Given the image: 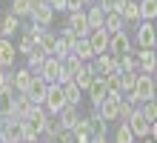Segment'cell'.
<instances>
[{"label":"cell","mask_w":157,"mask_h":143,"mask_svg":"<svg viewBox=\"0 0 157 143\" xmlns=\"http://www.w3.org/2000/svg\"><path fill=\"white\" fill-rule=\"evenodd\" d=\"M57 117H60V123H63V129H66V132H75V126L80 123L83 114L77 112V106H63L57 112Z\"/></svg>","instance_id":"2e32d148"},{"label":"cell","mask_w":157,"mask_h":143,"mask_svg":"<svg viewBox=\"0 0 157 143\" xmlns=\"http://www.w3.org/2000/svg\"><path fill=\"white\" fill-rule=\"evenodd\" d=\"M43 123H46V112L40 106H32V112L23 117V132H26V143H34L37 135H43Z\"/></svg>","instance_id":"6da1fadb"},{"label":"cell","mask_w":157,"mask_h":143,"mask_svg":"<svg viewBox=\"0 0 157 143\" xmlns=\"http://www.w3.org/2000/svg\"><path fill=\"white\" fill-rule=\"evenodd\" d=\"M26 57H29V66H26V69H29L32 74H37V69L43 66V60H46L49 54H43V52H37V49H34L32 54H26Z\"/></svg>","instance_id":"1f68e13d"},{"label":"cell","mask_w":157,"mask_h":143,"mask_svg":"<svg viewBox=\"0 0 157 143\" xmlns=\"http://www.w3.org/2000/svg\"><path fill=\"white\" fill-rule=\"evenodd\" d=\"M140 114H143V117L149 120V123H154V120H157V103H154V100L140 103Z\"/></svg>","instance_id":"d6a6232c"},{"label":"cell","mask_w":157,"mask_h":143,"mask_svg":"<svg viewBox=\"0 0 157 143\" xmlns=\"http://www.w3.org/2000/svg\"><path fill=\"white\" fill-rule=\"evenodd\" d=\"M66 12H83V0H66Z\"/></svg>","instance_id":"d590c367"},{"label":"cell","mask_w":157,"mask_h":143,"mask_svg":"<svg viewBox=\"0 0 157 143\" xmlns=\"http://www.w3.org/2000/svg\"><path fill=\"white\" fill-rule=\"evenodd\" d=\"M137 9H140V20L154 23V17H157V0H140Z\"/></svg>","instance_id":"cb8c5ba5"},{"label":"cell","mask_w":157,"mask_h":143,"mask_svg":"<svg viewBox=\"0 0 157 143\" xmlns=\"http://www.w3.org/2000/svg\"><path fill=\"white\" fill-rule=\"evenodd\" d=\"M43 106L49 109V114H57L63 106H66V97H63V86L60 83H49V89H46V100Z\"/></svg>","instance_id":"5b68a950"},{"label":"cell","mask_w":157,"mask_h":143,"mask_svg":"<svg viewBox=\"0 0 157 143\" xmlns=\"http://www.w3.org/2000/svg\"><path fill=\"white\" fill-rule=\"evenodd\" d=\"M57 140H60V143H75V135H71V132H63Z\"/></svg>","instance_id":"8d00e7d4"},{"label":"cell","mask_w":157,"mask_h":143,"mask_svg":"<svg viewBox=\"0 0 157 143\" xmlns=\"http://www.w3.org/2000/svg\"><path fill=\"white\" fill-rule=\"evenodd\" d=\"M46 89H49V83L34 74L32 83H29V89H26V94H29V100L34 103V106H43V100H46Z\"/></svg>","instance_id":"8fae6325"},{"label":"cell","mask_w":157,"mask_h":143,"mask_svg":"<svg viewBox=\"0 0 157 143\" xmlns=\"http://www.w3.org/2000/svg\"><path fill=\"white\" fill-rule=\"evenodd\" d=\"M126 126H128V132H132L134 137H149L151 135V123L140 114V109L134 106V112H132V117L126 120Z\"/></svg>","instance_id":"52a82bcc"},{"label":"cell","mask_w":157,"mask_h":143,"mask_svg":"<svg viewBox=\"0 0 157 143\" xmlns=\"http://www.w3.org/2000/svg\"><path fill=\"white\" fill-rule=\"evenodd\" d=\"M86 94H89V100L94 103H103L106 97H109V92H106V80H103V74H94V80H91V86L86 89Z\"/></svg>","instance_id":"4fadbf2b"},{"label":"cell","mask_w":157,"mask_h":143,"mask_svg":"<svg viewBox=\"0 0 157 143\" xmlns=\"http://www.w3.org/2000/svg\"><path fill=\"white\" fill-rule=\"evenodd\" d=\"M86 14V23H89V32L91 29H103V20H106V12L100 6H91L89 12H83Z\"/></svg>","instance_id":"44dd1931"},{"label":"cell","mask_w":157,"mask_h":143,"mask_svg":"<svg viewBox=\"0 0 157 143\" xmlns=\"http://www.w3.org/2000/svg\"><path fill=\"white\" fill-rule=\"evenodd\" d=\"M86 40L91 46V52H94V57L103 54V52H109V32H106V29H91Z\"/></svg>","instance_id":"9c48e42d"},{"label":"cell","mask_w":157,"mask_h":143,"mask_svg":"<svg viewBox=\"0 0 157 143\" xmlns=\"http://www.w3.org/2000/svg\"><path fill=\"white\" fill-rule=\"evenodd\" d=\"M94 74H97V72H94V66H91V63H83V66H80V72L71 77V83H75L80 92H86L89 86H91V80H94Z\"/></svg>","instance_id":"9a60e30c"},{"label":"cell","mask_w":157,"mask_h":143,"mask_svg":"<svg viewBox=\"0 0 157 143\" xmlns=\"http://www.w3.org/2000/svg\"><path fill=\"white\" fill-rule=\"evenodd\" d=\"M6 80H9V74H6V69H3V66H0V89L6 86Z\"/></svg>","instance_id":"74e56055"},{"label":"cell","mask_w":157,"mask_h":143,"mask_svg":"<svg viewBox=\"0 0 157 143\" xmlns=\"http://www.w3.org/2000/svg\"><path fill=\"white\" fill-rule=\"evenodd\" d=\"M69 32L75 34V37H89V23H86V14L83 12H71L69 14Z\"/></svg>","instance_id":"5bb4252c"},{"label":"cell","mask_w":157,"mask_h":143,"mask_svg":"<svg viewBox=\"0 0 157 143\" xmlns=\"http://www.w3.org/2000/svg\"><path fill=\"white\" fill-rule=\"evenodd\" d=\"M37 77H43L46 83H60L63 80V63L57 57H46L43 66L37 69Z\"/></svg>","instance_id":"277c9868"},{"label":"cell","mask_w":157,"mask_h":143,"mask_svg":"<svg viewBox=\"0 0 157 143\" xmlns=\"http://www.w3.org/2000/svg\"><path fill=\"white\" fill-rule=\"evenodd\" d=\"M34 49H37V46H34V34H32V32L23 34V37H20V46H17V52H20V54H32Z\"/></svg>","instance_id":"836d02e7"},{"label":"cell","mask_w":157,"mask_h":143,"mask_svg":"<svg viewBox=\"0 0 157 143\" xmlns=\"http://www.w3.org/2000/svg\"><path fill=\"white\" fill-rule=\"evenodd\" d=\"M94 72H97V74H103V77H106V74L120 72V69H117V57H114V54H109V52L97 54V57H94Z\"/></svg>","instance_id":"7c38bea8"},{"label":"cell","mask_w":157,"mask_h":143,"mask_svg":"<svg viewBox=\"0 0 157 143\" xmlns=\"http://www.w3.org/2000/svg\"><path fill=\"white\" fill-rule=\"evenodd\" d=\"M17 29H20V20H17L14 14H6L3 23H0V37H12Z\"/></svg>","instance_id":"f1b7e54d"},{"label":"cell","mask_w":157,"mask_h":143,"mask_svg":"<svg viewBox=\"0 0 157 143\" xmlns=\"http://www.w3.org/2000/svg\"><path fill=\"white\" fill-rule=\"evenodd\" d=\"M117 100L120 97H106L103 103H97V114H100V117H103L106 123H112V120H117Z\"/></svg>","instance_id":"d6986e66"},{"label":"cell","mask_w":157,"mask_h":143,"mask_svg":"<svg viewBox=\"0 0 157 143\" xmlns=\"http://www.w3.org/2000/svg\"><path fill=\"white\" fill-rule=\"evenodd\" d=\"M106 126H109V123L100 117L97 112L86 117V132H89V135H106Z\"/></svg>","instance_id":"603a6c76"},{"label":"cell","mask_w":157,"mask_h":143,"mask_svg":"<svg viewBox=\"0 0 157 143\" xmlns=\"http://www.w3.org/2000/svg\"><path fill=\"white\" fill-rule=\"evenodd\" d=\"M137 46L140 49H154L157 46V34H154V23H140L137 26Z\"/></svg>","instance_id":"30bf717a"},{"label":"cell","mask_w":157,"mask_h":143,"mask_svg":"<svg viewBox=\"0 0 157 143\" xmlns=\"http://www.w3.org/2000/svg\"><path fill=\"white\" fill-rule=\"evenodd\" d=\"M63 132H66V129H63L60 117H57V114H49V117H46V123H43V135H49L52 140H57Z\"/></svg>","instance_id":"ffe728a7"},{"label":"cell","mask_w":157,"mask_h":143,"mask_svg":"<svg viewBox=\"0 0 157 143\" xmlns=\"http://www.w3.org/2000/svg\"><path fill=\"white\" fill-rule=\"evenodd\" d=\"M0 140L3 143H26V132H23V120L6 117L0 123Z\"/></svg>","instance_id":"7a4b0ae2"},{"label":"cell","mask_w":157,"mask_h":143,"mask_svg":"<svg viewBox=\"0 0 157 143\" xmlns=\"http://www.w3.org/2000/svg\"><path fill=\"white\" fill-rule=\"evenodd\" d=\"M106 92H109V97H123V92H120V72L114 74H106Z\"/></svg>","instance_id":"f546056e"},{"label":"cell","mask_w":157,"mask_h":143,"mask_svg":"<svg viewBox=\"0 0 157 143\" xmlns=\"http://www.w3.org/2000/svg\"><path fill=\"white\" fill-rule=\"evenodd\" d=\"M71 54H75L77 60H83V63H89L91 57H94V52H91V46H89L86 37H77V43H75V49H71Z\"/></svg>","instance_id":"7402d4cb"},{"label":"cell","mask_w":157,"mask_h":143,"mask_svg":"<svg viewBox=\"0 0 157 143\" xmlns=\"http://www.w3.org/2000/svg\"><path fill=\"white\" fill-rule=\"evenodd\" d=\"M89 143H106V135H91Z\"/></svg>","instance_id":"f35d334b"},{"label":"cell","mask_w":157,"mask_h":143,"mask_svg":"<svg viewBox=\"0 0 157 143\" xmlns=\"http://www.w3.org/2000/svg\"><path fill=\"white\" fill-rule=\"evenodd\" d=\"M109 54H114V57L132 54V40H128V34H126V32L109 34Z\"/></svg>","instance_id":"ba28073f"},{"label":"cell","mask_w":157,"mask_h":143,"mask_svg":"<svg viewBox=\"0 0 157 143\" xmlns=\"http://www.w3.org/2000/svg\"><path fill=\"white\" fill-rule=\"evenodd\" d=\"M146 143H154V140H151V137H146Z\"/></svg>","instance_id":"ab89813d"},{"label":"cell","mask_w":157,"mask_h":143,"mask_svg":"<svg viewBox=\"0 0 157 143\" xmlns=\"http://www.w3.org/2000/svg\"><path fill=\"white\" fill-rule=\"evenodd\" d=\"M134 83H137V72H120V92L123 94H132Z\"/></svg>","instance_id":"4dcf8cb0"},{"label":"cell","mask_w":157,"mask_h":143,"mask_svg":"<svg viewBox=\"0 0 157 143\" xmlns=\"http://www.w3.org/2000/svg\"><path fill=\"white\" fill-rule=\"evenodd\" d=\"M114 143H134V135L128 132L126 123H120V126H117V132H114Z\"/></svg>","instance_id":"e575fe53"},{"label":"cell","mask_w":157,"mask_h":143,"mask_svg":"<svg viewBox=\"0 0 157 143\" xmlns=\"http://www.w3.org/2000/svg\"><path fill=\"white\" fill-rule=\"evenodd\" d=\"M32 77H34V74L23 66V69H17L12 77H9V86H12L14 92H26V89H29V83H32Z\"/></svg>","instance_id":"ac0fdd59"},{"label":"cell","mask_w":157,"mask_h":143,"mask_svg":"<svg viewBox=\"0 0 157 143\" xmlns=\"http://www.w3.org/2000/svg\"><path fill=\"white\" fill-rule=\"evenodd\" d=\"M120 17H123V23L140 20V9H137L134 0H126V3H123V9H120Z\"/></svg>","instance_id":"83f0119b"},{"label":"cell","mask_w":157,"mask_h":143,"mask_svg":"<svg viewBox=\"0 0 157 143\" xmlns=\"http://www.w3.org/2000/svg\"><path fill=\"white\" fill-rule=\"evenodd\" d=\"M14 57H17V49H14V43L9 40V37H0V66H3V69L14 66Z\"/></svg>","instance_id":"e0dca14e"},{"label":"cell","mask_w":157,"mask_h":143,"mask_svg":"<svg viewBox=\"0 0 157 143\" xmlns=\"http://www.w3.org/2000/svg\"><path fill=\"white\" fill-rule=\"evenodd\" d=\"M132 100H134V106L137 103H146V100H154V77L151 74H140L137 72V83H134Z\"/></svg>","instance_id":"3957f363"},{"label":"cell","mask_w":157,"mask_h":143,"mask_svg":"<svg viewBox=\"0 0 157 143\" xmlns=\"http://www.w3.org/2000/svg\"><path fill=\"white\" fill-rule=\"evenodd\" d=\"M29 17H32V23L37 26V29H49V26H52V20H54V12L49 9V3H46V0H37Z\"/></svg>","instance_id":"8992f818"},{"label":"cell","mask_w":157,"mask_h":143,"mask_svg":"<svg viewBox=\"0 0 157 143\" xmlns=\"http://www.w3.org/2000/svg\"><path fill=\"white\" fill-rule=\"evenodd\" d=\"M103 29H106L109 34H117V32H123V29H126V23H123V17H120V14H114V12H106Z\"/></svg>","instance_id":"d4e9b609"},{"label":"cell","mask_w":157,"mask_h":143,"mask_svg":"<svg viewBox=\"0 0 157 143\" xmlns=\"http://www.w3.org/2000/svg\"><path fill=\"white\" fill-rule=\"evenodd\" d=\"M34 3H37V0H14V3H12V12H9V14H14L17 20H20V17H29L32 9H34Z\"/></svg>","instance_id":"484cf974"},{"label":"cell","mask_w":157,"mask_h":143,"mask_svg":"<svg viewBox=\"0 0 157 143\" xmlns=\"http://www.w3.org/2000/svg\"><path fill=\"white\" fill-rule=\"evenodd\" d=\"M63 97H66V106H77V103L83 100V92L69 80V83H63Z\"/></svg>","instance_id":"4316f807"}]
</instances>
